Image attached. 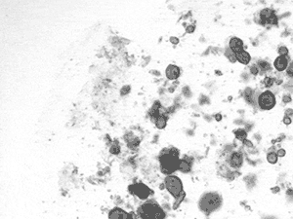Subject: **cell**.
<instances>
[{
  "label": "cell",
  "mask_w": 293,
  "mask_h": 219,
  "mask_svg": "<svg viewBox=\"0 0 293 219\" xmlns=\"http://www.w3.org/2000/svg\"><path fill=\"white\" fill-rule=\"evenodd\" d=\"M161 171L164 174H171L179 167V152L176 148H164L159 154Z\"/></svg>",
  "instance_id": "1"
},
{
  "label": "cell",
  "mask_w": 293,
  "mask_h": 219,
  "mask_svg": "<svg viewBox=\"0 0 293 219\" xmlns=\"http://www.w3.org/2000/svg\"><path fill=\"white\" fill-rule=\"evenodd\" d=\"M138 214L141 219H165L164 210L154 201H149L140 206Z\"/></svg>",
  "instance_id": "2"
},
{
  "label": "cell",
  "mask_w": 293,
  "mask_h": 219,
  "mask_svg": "<svg viewBox=\"0 0 293 219\" xmlns=\"http://www.w3.org/2000/svg\"><path fill=\"white\" fill-rule=\"evenodd\" d=\"M222 205V198L221 196L214 192H209V193L204 194L200 198L199 206L203 213L210 214L213 211H215L219 209Z\"/></svg>",
  "instance_id": "3"
},
{
  "label": "cell",
  "mask_w": 293,
  "mask_h": 219,
  "mask_svg": "<svg viewBox=\"0 0 293 219\" xmlns=\"http://www.w3.org/2000/svg\"><path fill=\"white\" fill-rule=\"evenodd\" d=\"M164 184L169 193L177 200V202H175V205L173 206V209H176L178 206L180 205V203L183 201V199L185 198V192H183V185L181 180L177 176L169 175L165 178Z\"/></svg>",
  "instance_id": "4"
},
{
  "label": "cell",
  "mask_w": 293,
  "mask_h": 219,
  "mask_svg": "<svg viewBox=\"0 0 293 219\" xmlns=\"http://www.w3.org/2000/svg\"><path fill=\"white\" fill-rule=\"evenodd\" d=\"M257 104L262 110H270L276 105V97L270 91H266L260 94L257 99Z\"/></svg>",
  "instance_id": "5"
},
{
  "label": "cell",
  "mask_w": 293,
  "mask_h": 219,
  "mask_svg": "<svg viewBox=\"0 0 293 219\" xmlns=\"http://www.w3.org/2000/svg\"><path fill=\"white\" fill-rule=\"evenodd\" d=\"M128 190L131 194L137 196L138 198L141 200H145L147 199L151 193V191L147 185H145L143 183H137V184H133L130 185L128 187Z\"/></svg>",
  "instance_id": "6"
},
{
  "label": "cell",
  "mask_w": 293,
  "mask_h": 219,
  "mask_svg": "<svg viewBox=\"0 0 293 219\" xmlns=\"http://www.w3.org/2000/svg\"><path fill=\"white\" fill-rule=\"evenodd\" d=\"M227 163L233 169H238L241 167L243 163V156L241 152H233L228 157Z\"/></svg>",
  "instance_id": "7"
},
{
  "label": "cell",
  "mask_w": 293,
  "mask_h": 219,
  "mask_svg": "<svg viewBox=\"0 0 293 219\" xmlns=\"http://www.w3.org/2000/svg\"><path fill=\"white\" fill-rule=\"evenodd\" d=\"M109 219H133L131 214L124 211L123 209L115 207L109 213Z\"/></svg>",
  "instance_id": "8"
},
{
  "label": "cell",
  "mask_w": 293,
  "mask_h": 219,
  "mask_svg": "<svg viewBox=\"0 0 293 219\" xmlns=\"http://www.w3.org/2000/svg\"><path fill=\"white\" fill-rule=\"evenodd\" d=\"M289 65V58L286 56H279L277 58L275 62H274V66L277 71H283L285 69H287Z\"/></svg>",
  "instance_id": "9"
},
{
  "label": "cell",
  "mask_w": 293,
  "mask_h": 219,
  "mask_svg": "<svg viewBox=\"0 0 293 219\" xmlns=\"http://www.w3.org/2000/svg\"><path fill=\"white\" fill-rule=\"evenodd\" d=\"M229 48H231V50L234 53H238L243 50V42L241 39L238 38V37H233L230 40V44H229Z\"/></svg>",
  "instance_id": "10"
},
{
  "label": "cell",
  "mask_w": 293,
  "mask_h": 219,
  "mask_svg": "<svg viewBox=\"0 0 293 219\" xmlns=\"http://www.w3.org/2000/svg\"><path fill=\"white\" fill-rule=\"evenodd\" d=\"M166 76L170 80H175L180 76V68L173 65H168L166 68Z\"/></svg>",
  "instance_id": "11"
},
{
  "label": "cell",
  "mask_w": 293,
  "mask_h": 219,
  "mask_svg": "<svg viewBox=\"0 0 293 219\" xmlns=\"http://www.w3.org/2000/svg\"><path fill=\"white\" fill-rule=\"evenodd\" d=\"M235 56H237V60H238L239 62L242 63V65H248V63L250 62V60H251L250 55L246 51H244V50H242L241 52L237 53V54H235Z\"/></svg>",
  "instance_id": "12"
},
{
  "label": "cell",
  "mask_w": 293,
  "mask_h": 219,
  "mask_svg": "<svg viewBox=\"0 0 293 219\" xmlns=\"http://www.w3.org/2000/svg\"><path fill=\"white\" fill-rule=\"evenodd\" d=\"M178 169L180 171L185 172V173L191 171V169H192V162L190 161L188 158H185V159L180 160V162H179Z\"/></svg>",
  "instance_id": "13"
},
{
  "label": "cell",
  "mask_w": 293,
  "mask_h": 219,
  "mask_svg": "<svg viewBox=\"0 0 293 219\" xmlns=\"http://www.w3.org/2000/svg\"><path fill=\"white\" fill-rule=\"evenodd\" d=\"M254 91L249 88V87H247V88L244 90V92H243V97H244V99L246 100L247 103H249L251 105H254L255 102V95H254Z\"/></svg>",
  "instance_id": "14"
},
{
  "label": "cell",
  "mask_w": 293,
  "mask_h": 219,
  "mask_svg": "<svg viewBox=\"0 0 293 219\" xmlns=\"http://www.w3.org/2000/svg\"><path fill=\"white\" fill-rule=\"evenodd\" d=\"M257 66H258V68H259L261 74H265L266 72H268V71H271V65H270V63L268 62H266V60H263V59L258 60Z\"/></svg>",
  "instance_id": "15"
},
{
  "label": "cell",
  "mask_w": 293,
  "mask_h": 219,
  "mask_svg": "<svg viewBox=\"0 0 293 219\" xmlns=\"http://www.w3.org/2000/svg\"><path fill=\"white\" fill-rule=\"evenodd\" d=\"M235 137L238 140H241V141H244L246 139L247 137V131L245 130H242V129H238L235 131Z\"/></svg>",
  "instance_id": "16"
},
{
  "label": "cell",
  "mask_w": 293,
  "mask_h": 219,
  "mask_svg": "<svg viewBox=\"0 0 293 219\" xmlns=\"http://www.w3.org/2000/svg\"><path fill=\"white\" fill-rule=\"evenodd\" d=\"M225 56H227L228 59H229V60H230L232 63H235V62H237V56H235V53H234L233 51H232L231 48L226 49Z\"/></svg>",
  "instance_id": "17"
},
{
  "label": "cell",
  "mask_w": 293,
  "mask_h": 219,
  "mask_svg": "<svg viewBox=\"0 0 293 219\" xmlns=\"http://www.w3.org/2000/svg\"><path fill=\"white\" fill-rule=\"evenodd\" d=\"M277 160H279V157H277V154L276 152H270L267 155V161L270 164H277Z\"/></svg>",
  "instance_id": "18"
},
{
  "label": "cell",
  "mask_w": 293,
  "mask_h": 219,
  "mask_svg": "<svg viewBox=\"0 0 293 219\" xmlns=\"http://www.w3.org/2000/svg\"><path fill=\"white\" fill-rule=\"evenodd\" d=\"M155 125L159 129H163L166 125V118L164 116H158L157 118V121H155Z\"/></svg>",
  "instance_id": "19"
},
{
  "label": "cell",
  "mask_w": 293,
  "mask_h": 219,
  "mask_svg": "<svg viewBox=\"0 0 293 219\" xmlns=\"http://www.w3.org/2000/svg\"><path fill=\"white\" fill-rule=\"evenodd\" d=\"M275 81H276V79L275 78H273V77H266L265 79H264V81H263V83H264V85H265V87H266V88H271V87H273L274 86V84H275Z\"/></svg>",
  "instance_id": "20"
},
{
  "label": "cell",
  "mask_w": 293,
  "mask_h": 219,
  "mask_svg": "<svg viewBox=\"0 0 293 219\" xmlns=\"http://www.w3.org/2000/svg\"><path fill=\"white\" fill-rule=\"evenodd\" d=\"M279 55L280 56H286L288 55V48L286 46H281L279 48Z\"/></svg>",
  "instance_id": "21"
},
{
  "label": "cell",
  "mask_w": 293,
  "mask_h": 219,
  "mask_svg": "<svg viewBox=\"0 0 293 219\" xmlns=\"http://www.w3.org/2000/svg\"><path fill=\"white\" fill-rule=\"evenodd\" d=\"M250 73L252 75H254V76H256V75H258L260 73V70H259V68H258L257 65L250 66Z\"/></svg>",
  "instance_id": "22"
},
{
  "label": "cell",
  "mask_w": 293,
  "mask_h": 219,
  "mask_svg": "<svg viewBox=\"0 0 293 219\" xmlns=\"http://www.w3.org/2000/svg\"><path fill=\"white\" fill-rule=\"evenodd\" d=\"M286 74H287V76L293 78V62H291L288 65V67L286 69Z\"/></svg>",
  "instance_id": "23"
},
{
  "label": "cell",
  "mask_w": 293,
  "mask_h": 219,
  "mask_svg": "<svg viewBox=\"0 0 293 219\" xmlns=\"http://www.w3.org/2000/svg\"><path fill=\"white\" fill-rule=\"evenodd\" d=\"M283 124L286 125V126H288V125H290V124L292 123V120H291V118H290V117H289V116H286V115H285V116L283 117Z\"/></svg>",
  "instance_id": "24"
},
{
  "label": "cell",
  "mask_w": 293,
  "mask_h": 219,
  "mask_svg": "<svg viewBox=\"0 0 293 219\" xmlns=\"http://www.w3.org/2000/svg\"><path fill=\"white\" fill-rule=\"evenodd\" d=\"M291 100H292V99L289 95H284L283 97V103H289V102H291Z\"/></svg>",
  "instance_id": "25"
},
{
  "label": "cell",
  "mask_w": 293,
  "mask_h": 219,
  "mask_svg": "<svg viewBox=\"0 0 293 219\" xmlns=\"http://www.w3.org/2000/svg\"><path fill=\"white\" fill-rule=\"evenodd\" d=\"M242 142H243V144H244L245 146H247V147H249V148H252V147H253V143L251 142L250 140H247V139H245V140L242 141Z\"/></svg>",
  "instance_id": "26"
},
{
  "label": "cell",
  "mask_w": 293,
  "mask_h": 219,
  "mask_svg": "<svg viewBox=\"0 0 293 219\" xmlns=\"http://www.w3.org/2000/svg\"><path fill=\"white\" fill-rule=\"evenodd\" d=\"M277 157H284L285 156V150L284 149H279L277 150Z\"/></svg>",
  "instance_id": "27"
},
{
  "label": "cell",
  "mask_w": 293,
  "mask_h": 219,
  "mask_svg": "<svg viewBox=\"0 0 293 219\" xmlns=\"http://www.w3.org/2000/svg\"><path fill=\"white\" fill-rule=\"evenodd\" d=\"M186 31H187L188 33H192L195 31V26L193 25H189L187 28H186Z\"/></svg>",
  "instance_id": "28"
},
{
  "label": "cell",
  "mask_w": 293,
  "mask_h": 219,
  "mask_svg": "<svg viewBox=\"0 0 293 219\" xmlns=\"http://www.w3.org/2000/svg\"><path fill=\"white\" fill-rule=\"evenodd\" d=\"M285 115H286V116H289V117L292 116V115H293V110H292L291 108H287L286 110H285Z\"/></svg>",
  "instance_id": "29"
},
{
  "label": "cell",
  "mask_w": 293,
  "mask_h": 219,
  "mask_svg": "<svg viewBox=\"0 0 293 219\" xmlns=\"http://www.w3.org/2000/svg\"><path fill=\"white\" fill-rule=\"evenodd\" d=\"M170 41H171V42H172L173 44H177V43L179 42V39L176 38V37H171V38H170Z\"/></svg>",
  "instance_id": "30"
},
{
  "label": "cell",
  "mask_w": 293,
  "mask_h": 219,
  "mask_svg": "<svg viewBox=\"0 0 293 219\" xmlns=\"http://www.w3.org/2000/svg\"><path fill=\"white\" fill-rule=\"evenodd\" d=\"M272 192H273V193H279V192H280V187H274V188H272Z\"/></svg>",
  "instance_id": "31"
},
{
  "label": "cell",
  "mask_w": 293,
  "mask_h": 219,
  "mask_svg": "<svg viewBox=\"0 0 293 219\" xmlns=\"http://www.w3.org/2000/svg\"><path fill=\"white\" fill-rule=\"evenodd\" d=\"M215 118H216L217 121H220V120H221V118H222V116H221V114H217L215 116Z\"/></svg>",
  "instance_id": "32"
},
{
  "label": "cell",
  "mask_w": 293,
  "mask_h": 219,
  "mask_svg": "<svg viewBox=\"0 0 293 219\" xmlns=\"http://www.w3.org/2000/svg\"><path fill=\"white\" fill-rule=\"evenodd\" d=\"M275 83H277V85H280L281 83H283V80H281V79H279V80H277H277L275 81Z\"/></svg>",
  "instance_id": "33"
},
{
  "label": "cell",
  "mask_w": 293,
  "mask_h": 219,
  "mask_svg": "<svg viewBox=\"0 0 293 219\" xmlns=\"http://www.w3.org/2000/svg\"><path fill=\"white\" fill-rule=\"evenodd\" d=\"M216 73L218 74V75H221V74H222L221 72H219V70H217V72H216Z\"/></svg>",
  "instance_id": "34"
}]
</instances>
